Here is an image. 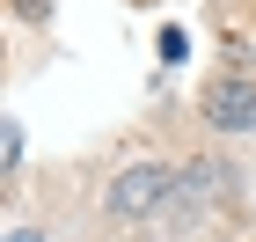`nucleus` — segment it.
Wrapping results in <instances>:
<instances>
[{
	"mask_svg": "<svg viewBox=\"0 0 256 242\" xmlns=\"http://www.w3.org/2000/svg\"><path fill=\"white\" fill-rule=\"evenodd\" d=\"M205 125L212 132H256V81L249 74H227L205 88Z\"/></svg>",
	"mask_w": 256,
	"mask_h": 242,
	"instance_id": "f03ea898",
	"label": "nucleus"
},
{
	"mask_svg": "<svg viewBox=\"0 0 256 242\" xmlns=\"http://www.w3.org/2000/svg\"><path fill=\"white\" fill-rule=\"evenodd\" d=\"M8 242H44V235H37V227H8Z\"/></svg>",
	"mask_w": 256,
	"mask_h": 242,
	"instance_id": "7ed1b4c3",
	"label": "nucleus"
},
{
	"mask_svg": "<svg viewBox=\"0 0 256 242\" xmlns=\"http://www.w3.org/2000/svg\"><path fill=\"white\" fill-rule=\"evenodd\" d=\"M168 191H176V169H168V161H132V169L110 183V213H118V220H146L154 205H168Z\"/></svg>",
	"mask_w": 256,
	"mask_h": 242,
	"instance_id": "f257e3e1",
	"label": "nucleus"
}]
</instances>
